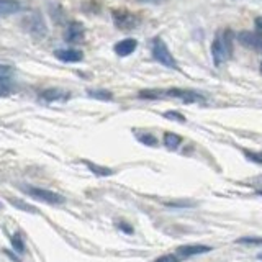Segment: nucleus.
I'll return each instance as SVG.
<instances>
[{
	"label": "nucleus",
	"mask_w": 262,
	"mask_h": 262,
	"mask_svg": "<svg viewBox=\"0 0 262 262\" xmlns=\"http://www.w3.org/2000/svg\"><path fill=\"white\" fill-rule=\"evenodd\" d=\"M211 54L215 66H222L226 59L233 54V33L231 30H225L216 33L211 43Z\"/></svg>",
	"instance_id": "f257e3e1"
},
{
	"label": "nucleus",
	"mask_w": 262,
	"mask_h": 262,
	"mask_svg": "<svg viewBox=\"0 0 262 262\" xmlns=\"http://www.w3.org/2000/svg\"><path fill=\"white\" fill-rule=\"evenodd\" d=\"M25 194L30 195L31 198L38 200V202H43L48 205H63L66 202V198L58 194V192L48 190V189H41V187H33V185H25L23 187Z\"/></svg>",
	"instance_id": "f03ea898"
},
{
	"label": "nucleus",
	"mask_w": 262,
	"mask_h": 262,
	"mask_svg": "<svg viewBox=\"0 0 262 262\" xmlns=\"http://www.w3.org/2000/svg\"><path fill=\"white\" fill-rule=\"evenodd\" d=\"M153 56H154V59L157 61V63L165 66V67L174 69V71H177V69H179L174 56L170 54L169 48L162 41V38H156L154 39V43H153Z\"/></svg>",
	"instance_id": "7ed1b4c3"
},
{
	"label": "nucleus",
	"mask_w": 262,
	"mask_h": 262,
	"mask_svg": "<svg viewBox=\"0 0 262 262\" xmlns=\"http://www.w3.org/2000/svg\"><path fill=\"white\" fill-rule=\"evenodd\" d=\"M25 26H26V30H28V33L31 34V36L36 38V39L45 38L46 33H48L45 18L41 17L39 13H33V15H30L28 18H26Z\"/></svg>",
	"instance_id": "20e7f679"
},
{
	"label": "nucleus",
	"mask_w": 262,
	"mask_h": 262,
	"mask_svg": "<svg viewBox=\"0 0 262 262\" xmlns=\"http://www.w3.org/2000/svg\"><path fill=\"white\" fill-rule=\"evenodd\" d=\"M162 95H167V97H174V99H181L185 103H197V102L205 100L203 95H200L194 91H187V89H169V91H162Z\"/></svg>",
	"instance_id": "39448f33"
},
{
	"label": "nucleus",
	"mask_w": 262,
	"mask_h": 262,
	"mask_svg": "<svg viewBox=\"0 0 262 262\" xmlns=\"http://www.w3.org/2000/svg\"><path fill=\"white\" fill-rule=\"evenodd\" d=\"M113 20L115 25L121 30H133L140 25V20H138L135 15H131L129 12L125 10H115L113 12Z\"/></svg>",
	"instance_id": "423d86ee"
},
{
	"label": "nucleus",
	"mask_w": 262,
	"mask_h": 262,
	"mask_svg": "<svg viewBox=\"0 0 262 262\" xmlns=\"http://www.w3.org/2000/svg\"><path fill=\"white\" fill-rule=\"evenodd\" d=\"M236 38L241 46L249 48V50H259L262 45V34L259 31H239Z\"/></svg>",
	"instance_id": "0eeeda50"
},
{
	"label": "nucleus",
	"mask_w": 262,
	"mask_h": 262,
	"mask_svg": "<svg viewBox=\"0 0 262 262\" xmlns=\"http://www.w3.org/2000/svg\"><path fill=\"white\" fill-rule=\"evenodd\" d=\"M69 99V94L63 89H46V91L39 92V100L41 102H46V103H53V102H63Z\"/></svg>",
	"instance_id": "6e6552de"
},
{
	"label": "nucleus",
	"mask_w": 262,
	"mask_h": 262,
	"mask_svg": "<svg viewBox=\"0 0 262 262\" xmlns=\"http://www.w3.org/2000/svg\"><path fill=\"white\" fill-rule=\"evenodd\" d=\"M54 56L63 63H80L84 59V53L80 50H74V48H69V50H56L54 51Z\"/></svg>",
	"instance_id": "1a4fd4ad"
},
{
	"label": "nucleus",
	"mask_w": 262,
	"mask_h": 262,
	"mask_svg": "<svg viewBox=\"0 0 262 262\" xmlns=\"http://www.w3.org/2000/svg\"><path fill=\"white\" fill-rule=\"evenodd\" d=\"M210 251L211 247L205 244H185V246L177 247V254L181 257H192V256H198V254H205Z\"/></svg>",
	"instance_id": "9d476101"
},
{
	"label": "nucleus",
	"mask_w": 262,
	"mask_h": 262,
	"mask_svg": "<svg viewBox=\"0 0 262 262\" xmlns=\"http://www.w3.org/2000/svg\"><path fill=\"white\" fill-rule=\"evenodd\" d=\"M84 34H85L84 25L75 22V23H71L67 26L64 38H66L67 43H80V41L84 39Z\"/></svg>",
	"instance_id": "9b49d317"
},
{
	"label": "nucleus",
	"mask_w": 262,
	"mask_h": 262,
	"mask_svg": "<svg viewBox=\"0 0 262 262\" xmlns=\"http://www.w3.org/2000/svg\"><path fill=\"white\" fill-rule=\"evenodd\" d=\"M136 46H138V41L135 38L121 39L115 45V53L118 54L120 58H126V56H129L131 53H135Z\"/></svg>",
	"instance_id": "f8f14e48"
},
{
	"label": "nucleus",
	"mask_w": 262,
	"mask_h": 262,
	"mask_svg": "<svg viewBox=\"0 0 262 262\" xmlns=\"http://www.w3.org/2000/svg\"><path fill=\"white\" fill-rule=\"evenodd\" d=\"M82 162H84L87 165V169L91 170L94 176H97V177H110V176L115 174L113 169L105 167V165H99V164H95L92 161H82Z\"/></svg>",
	"instance_id": "ddd939ff"
},
{
	"label": "nucleus",
	"mask_w": 262,
	"mask_h": 262,
	"mask_svg": "<svg viewBox=\"0 0 262 262\" xmlns=\"http://www.w3.org/2000/svg\"><path fill=\"white\" fill-rule=\"evenodd\" d=\"M20 10H22V5L17 0H0V15H13Z\"/></svg>",
	"instance_id": "4468645a"
},
{
	"label": "nucleus",
	"mask_w": 262,
	"mask_h": 262,
	"mask_svg": "<svg viewBox=\"0 0 262 262\" xmlns=\"http://www.w3.org/2000/svg\"><path fill=\"white\" fill-rule=\"evenodd\" d=\"M89 97H92L95 100H103V102H110L113 100V94L108 91H100V89H89L87 91Z\"/></svg>",
	"instance_id": "2eb2a0df"
},
{
	"label": "nucleus",
	"mask_w": 262,
	"mask_h": 262,
	"mask_svg": "<svg viewBox=\"0 0 262 262\" xmlns=\"http://www.w3.org/2000/svg\"><path fill=\"white\" fill-rule=\"evenodd\" d=\"M181 143H182V138L176 133H165L164 135V144H165V148L170 149V151H176L179 146H181Z\"/></svg>",
	"instance_id": "dca6fc26"
},
{
	"label": "nucleus",
	"mask_w": 262,
	"mask_h": 262,
	"mask_svg": "<svg viewBox=\"0 0 262 262\" xmlns=\"http://www.w3.org/2000/svg\"><path fill=\"white\" fill-rule=\"evenodd\" d=\"M15 91V84L12 79H2L0 80V97H9Z\"/></svg>",
	"instance_id": "f3484780"
},
{
	"label": "nucleus",
	"mask_w": 262,
	"mask_h": 262,
	"mask_svg": "<svg viewBox=\"0 0 262 262\" xmlns=\"http://www.w3.org/2000/svg\"><path fill=\"white\" fill-rule=\"evenodd\" d=\"M12 246H13V249H15L17 252H20V254L25 252V243H23L22 234H20V233L13 234V236H12Z\"/></svg>",
	"instance_id": "a211bd4d"
},
{
	"label": "nucleus",
	"mask_w": 262,
	"mask_h": 262,
	"mask_svg": "<svg viewBox=\"0 0 262 262\" xmlns=\"http://www.w3.org/2000/svg\"><path fill=\"white\" fill-rule=\"evenodd\" d=\"M236 243L238 244H244V246H262V238L244 236V238H239Z\"/></svg>",
	"instance_id": "6ab92c4d"
},
{
	"label": "nucleus",
	"mask_w": 262,
	"mask_h": 262,
	"mask_svg": "<svg viewBox=\"0 0 262 262\" xmlns=\"http://www.w3.org/2000/svg\"><path fill=\"white\" fill-rule=\"evenodd\" d=\"M10 202L18 210H23V211H28V213H38V210L34 208V206H30L28 203H25V202H20V200H17V198H12Z\"/></svg>",
	"instance_id": "aec40b11"
},
{
	"label": "nucleus",
	"mask_w": 262,
	"mask_h": 262,
	"mask_svg": "<svg viewBox=\"0 0 262 262\" xmlns=\"http://www.w3.org/2000/svg\"><path fill=\"white\" fill-rule=\"evenodd\" d=\"M138 141L143 143V144H146V146H156V144H157V140L153 135H149V133H140V135H138Z\"/></svg>",
	"instance_id": "412c9836"
},
{
	"label": "nucleus",
	"mask_w": 262,
	"mask_h": 262,
	"mask_svg": "<svg viewBox=\"0 0 262 262\" xmlns=\"http://www.w3.org/2000/svg\"><path fill=\"white\" fill-rule=\"evenodd\" d=\"M164 118L172 120V121H179V123H185V116L182 113H179V112H165Z\"/></svg>",
	"instance_id": "4be33fe9"
},
{
	"label": "nucleus",
	"mask_w": 262,
	"mask_h": 262,
	"mask_svg": "<svg viewBox=\"0 0 262 262\" xmlns=\"http://www.w3.org/2000/svg\"><path fill=\"white\" fill-rule=\"evenodd\" d=\"M12 74H13V67L0 64V80H2V79H10Z\"/></svg>",
	"instance_id": "5701e85b"
},
{
	"label": "nucleus",
	"mask_w": 262,
	"mask_h": 262,
	"mask_svg": "<svg viewBox=\"0 0 262 262\" xmlns=\"http://www.w3.org/2000/svg\"><path fill=\"white\" fill-rule=\"evenodd\" d=\"M244 156H246L249 161H252V162H256V164H259V165H262V154L254 153V151H244Z\"/></svg>",
	"instance_id": "b1692460"
},
{
	"label": "nucleus",
	"mask_w": 262,
	"mask_h": 262,
	"mask_svg": "<svg viewBox=\"0 0 262 262\" xmlns=\"http://www.w3.org/2000/svg\"><path fill=\"white\" fill-rule=\"evenodd\" d=\"M154 262H179V257H176L174 254H165V256L157 257Z\"/></svg>",
	"instance_id": "393cba45"
},
{
	"label": "nucleus",
	"mask_w": 262,
	"mask_h": 262,
	"mask_svg": "<svg viewBox=\"0 0 262 262\" xmlns=\"http://www.w3.org/2000/svg\"><path fill=\"white\" fill-rule=\"evenodd\" d=\"M116 226H118V228L123 231V233H126V234H133L135 231H133V226H129L128 223H125V222H118V225H116Z\"/></svg>",
	"instance_id": "a878e982"
},
{
	"label": "nucleus",
	"mask_w": 262,
	"mask_h": 262,
	"mask_svg": "<svg viewBox=\"0 0 262 262\" xmlns=\"http://www.w3.org/2000/svg\"><path fill=\"white\" fill-rule=\"evenodd\" d=\"M140 2H143V4H162V2H165V0H140Z\"/></svg>",
	"instance_id": "bb28decb"
},
{
	"label": "nucleus",
	"mask_w": 262,
	"mask_h": 262,
	"mask_svg": "<svg viewBox=\"0 0 262 262\" xmlns=\"http://www.w3.org/2000/svg\"><path fill=\"white\" fill-rule=\"evenodd\" d=\"M254 23H256V28L259 30V33H262V18H256Z\"/></svg>",
	"instance_id": "cd10ccee"
},
{
	"label": "nucleus",
	"mask_w": 262,
	"mask_h": 262,
	"mask_svg": "<svg viewBox=\"0 0 262 262\" xmlns=\"http://www.w3.org/2000/svg\"><path fill=\"white\" fill-rule=\"evenodd\" d=\"M167 206H194V205H190V203H165Z\"/></svg>",
	"instance_id": "c85d7f7f"
},
{
	"label": "nucleus",
	"mask_w": 262,
	"mask_h": 262,
	"mask_svg": "<svg viewBox=\"0 0 262 262\" xmlns=\"http://www.w3.org/2000/svg\"><path fill=\"white\" fill-rule=\"evenodd\" d=\"M7 254H9V257H10V259H12L13 262H22V260H20V259H18L17 256H13V254H12V252H7Z\"/></svg>",
	"instance_id": "c756f323"
},
{
	"label": "nucleus",
	"mask_w": 262,
	"mask_h": 262,
	"mask_svg": "<svg viewBox=\"0 0 262 262\" xmlns=\"http://www.w3.org/2000/svg\"><path fill=\"white\" fill-rule=\"evenodd\" d=\"M256 194H257L259 197H262V189H260V190H257V192H256Z\"/></svg>",
	"instance_id": "7c9ffc66"
},
{
	"label": "nucleus",
	"mask_w": 262,
	"mask_h": 262,
	"mask_svg": "<svg viewBox=\"0 0 262 262\" xmlns=\"http://www.w3.org/2000/svg\"><path fill=\"white\" fill-rule=\"evenodd\" d=\"M257 257H259V260H262V252L259 254V256H257Z\"/></svg>",
	"instance_id": "2f4dec72"
},
{
	"label": "nucleus",
	"mask_w": 262,
	"mask_h": 262,
	"mask_svg": "<svg viewBox=\"0 0 262 262\" xmlns=\"http://www.w3.org/2000/svg\"><path fill=\"white\" fill-rule=\"evenodd\" d=\"M260 74H262V63H260Z\"/></svg>",
	"instance_id": "473e14b6"
},
{
	"label": "nucleus",
	"mask_w": 262,
	"mask_h": 262,
	"mask_svg": "<svg viewBox=\"0 0 262 262\" xmlns=\"http://www.w3.org/2000/svg\"><path fill=\"white\" fill-rule=\"evenodd\" d=\"M259 50H260V51H262V45H260V48H259Z\"/></svg>",
	"instance_id": "72a5a7b5"
},
{
	"label": "nucleus",
	"mask_w": 262,
	"mask_h": 262,
	"mask_svg": "<svg viewBox=\"0 0 262 262\" xmlns=\"http://www.w3.org/2000/svg\"><path fill=\"white\" fill-rule=\"evenodd\" d=\"M0 208H2V203H0Z\"/></svg>",
	"instance_id": "f704fd0d"
}]
</instances>
